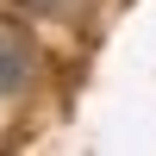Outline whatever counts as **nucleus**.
Here are the masks:
<instances>
[{
    "label": "nucleus",
    "instance_id": "f257e3e1",
    "mask_svg": "<svg viewBox=\"0 0 156 156\" xmlns=\"http://www.w3.org/2000/svg\"><path fill=\"white\" fill-rule=\"evenodd\" d=\"M25 81H31V44L12 25H0V94H19Z\"/></svg>",
    "mask_w": 156,
    "mask_h": 156
}]
</instances>
